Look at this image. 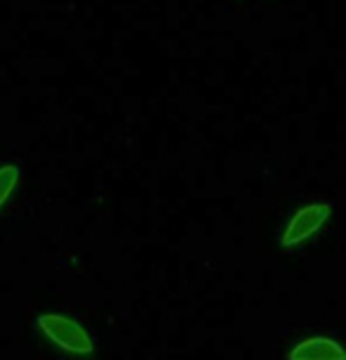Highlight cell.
Returning <instances> with one entry per match:
<instances>
[{
    "instance_id": "1",
    "label": "cell",
    "mask_w": 346,
    "mask_h": 360,
    "mask_svg": "<svg viewBox=\"0 0 346 360\" xmlns=\"http://www.w3.org/2000/svg\"><path fill=\"white\" fill-rule=\"evenodd\" d=\"M36 330L38 334H43L57 351L67 353V356L86 358L95 353V339L91 337V332L81 323H76L74 318H69V315L41 313L36 318Z\"/></svg>"
},
{
    "instance_id": "2",
    "label": "cell",
    "mask_w": 346,
    "mask_h": 360,
    "mask_svg": "<svg viewBox=\"0 0 346 360\" xmlns=\"http://www.w3.org/2000/svg\"><path fill=\"white\" fill-rule=\"evenodd\" d=\"M330 216H332V204L330 202L304 204V207H299L290 216V221H287L283 233H280V244H283L285 249L299 247V244H304L316 233H320V228L330 221Z\"/></svg>"
},
{
    "instance_id": "3",
    "label": "cell",
    "mask_w": 346,
    "mask_h": 360,
    "mask_svg": "<svg viewBox=\"0 0 346 360\" xmlns=\"http://www.w3.org/2000/svg\"><path fill=\"white\" fill-rule=\"evenodd\" d=\"M287 360H346V349L332 337H309L292 346Z\"/></svg>"
},
{
    "instance_id": "4",
    "label": "cell",
    "mask_w": 346,
    "mask_h": 360,
    "mask_svg": "<svg viewBox=\"0 0 346 360\" xmlns=\"http://www.w3.org/2000/svg\"><path fill=\"white\" fill-rule=\"evenodd\" d=\"M19 180H22V169L17 164H3L0 166V209L10 202V197L15 195Z\"/></svg>"
}]
</instances>
